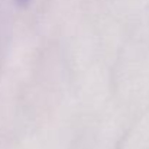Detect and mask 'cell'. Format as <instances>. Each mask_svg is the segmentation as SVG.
<instances>
[{"instance_id": "obj_1", "label": "cell", "mask_w": 149, "mask_h": 149, "mask_svg": "<svg viewBox=\"0 0 149 149\" xmlns=\"http://www.w3.org/2000/svg\"><path fill=\"white\" fill-rule=\"evenodd\" d=\"M19 4H22V6H26L28 3H29V0H16Z\"/></svg>"}]
</instances>
